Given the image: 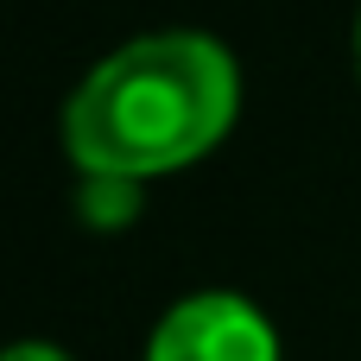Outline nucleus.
I'll use <instances>...</instances> for the list:
<instances>
[{
	"mask_svg": "<svg viewBox=\"0 0 361 361\" xmlns=\"http://www.w3.org/2000/svg\"><path fill=\"white\" fill-rule=\"evenodd\" d=\"M6 361H70V355H63V349H51V343H19Z\"/></svg>",
	"mask_w": 361,
	"mask_h": 361,
	"instance_id": "4",
	"label": "nucleus"
},
{
	"mask_svg": "<svg viewBox=\"0 0 361 361\" xmlns=\"http://www.w3.org/2000/svg\"><path fill=\"white\" fill-rule=\"evenodd\" d=\"M355 70H361V19H355Z\"/></svg>",
	"mask_w": 361,
	"mask_h": 361,
	"instance_id": "5",
	"label": "nucleus"
},
{
	"mask_svg": "<svg viewBox=\"0 0 361 361\" xmlns=\"http://www.w3.org/2000/svg\"><path fill=\"white\" fill-rule=\"evenodd\" d=\"M133 190L140 184H127V178H89L82 184V216L89 222H127L133 216Z\"/></svg>",
	"mask_w": 361,
	"mask_h": 361,
	"instance_id": "3",
	"label": "nucleus"
},
{
	"mask_svg": "<svg viewBox=\"0 0 361 361\" xmlns=\"http://www.w3.org/2000/svg\"><path fill=\"white\" fill-rule=\"evenodd\" d=\"M235 102L241 76L216 38L152 32L121 44L76 82L63 108V146L82 178L146 184L216 152L235 127Z\"/></svg>",
	"mask_w": 361,
	"mask_h": 361,
	"instance_id": "1",
	"label": "nucleus"
},
{
	"mask_svg": "<svg viewBox=\"0 0 361 361\" xmlns=\"http://www.w3.org/2000/svg\"><path fill=\"white\" fill-rule=\"evenodd\" d=\"M146 361H279V336L247 298L197 292L159 317Z\"/></svg>",
	"mask_w": 361,
	"mask_h": 361,
	"instance_id": "2",
	"label": "nucleus"
}]
</instances>
